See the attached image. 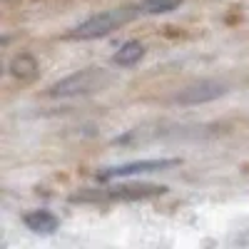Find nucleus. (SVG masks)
Returning <instances> with one entry per match:
<instances>
[{
  "instance_id": "obj_1",
  "label": "nucleus",
  "mask_w": 249,
  "mask_h": 249,
  "mask_svg": "<svg viewBox=\"0 0 249 249\" xmlns=\"http://www.w3.org/2000/svg\"><path fill=\"white\" fill-rule=\"evenodd\" d=\"M140 13H142V8H112V10H105V13H97V15L88 18V20H82L80 25H75L70 37H77V40L105 37L112 30L127 25L130 20H135Z\"/></svg>"
},
{
  "instance_id": "obj_3",
  "label": "nucleus",
  "mask_w": 249,
  "mask_h": 249,
  "mask_svg": "<svg viewBox=\"0 0 249 249\" xmlns=\"http://www.w3.org/2000/svg\"><path fill=\"white\" fill-rule=\"evenodd\" d=\"M182 160L177 157H157V160H135L127 164H117V167H107L100 172V179H122V177H135V175H147V172H167L177 167Z\"/></svg>"
},
{
  "instance_id": "obj_2",
  "label": "nucleus",
  "mask_w": 249,
  "mask_h": 249,
  "mask_svg": "<svg viewBox=\"0 0 249 249\" xmlns=\"http://www.w3.org/2000/svg\"><path fill=\"white\" fill-rule=\"evenodd\" d=\"M110 77L102 72V70H82V72H75L65 80L55 82L50 88V95L53 97H72V95H88V92H95L105 85Z\"/></svg>"
},
{
  "instance_id": "obj_6",
  "label": "nucleus",
  "mask_w": 249,
  "mask_h": 249,
  "mask_svg": "<svg viewBox=\"0 0 249 249\" xmlns=\"http://www.w3.org/2000/svg\"><path fill=\"white\" fill-rule=\"evenodd\" d=\"M142 57H144V45L140 43V40H127V43L115 53L112 62L120 65V68H132V65H137Z\"/></svg>"
},
{
  "instance_id": "obj_7",
  "label": "nucleus",
  "mask_w": 249,
  "mask_h": 249,
  "mask_svg": "<svg viewBox=\"0 0 249 249\" xmlns=\"http://www.w3.org/2000/svg\"><path fill=\"white\" fill-rule=\"evenodd\" d=\"M167 187H155V184H127V187H120L115 192V197L120 199H142V197H152V195H162Z\"/></svg>"
},
{
  "instance_id": "obj_8",
  "label": "nucleus",
  "mask_w": 249,
  "mask_h": 249,
  "mask_svg": "<svg viewBox=\"0 0 249 249\" xmlns=\"http://www.w3.org/2000/svg\"><path fill=\"white\" fill-rule=\"evenodd\" d=\"M182 5V0H144L140 5L144 15H164V13H172Z\"/></svg>"
},
{
  "instance_id": "obj_4",
  "label": "nucleus",
  "mask_w": 249,
  "mask_h": 249,
  "mask_svg": "<svg viewBox=\"0 0 249 249\" xmlns=\"http://www.w3.org/2000/svg\"><path fill=\"white\" fill-rule=\"evenodd\" d=\"M227 95V85L219 80H199L195 85L184 88L175 100L182 102V105H204V102H212L217 97Z\"/></svg>"
},
{
  "instance_id": "obj_5",
  "label": "nucleus",
  "mask_w": 249,
  "mask_h": 249,
  "mask_svg": "<svg viewBox=\"0 0 249 249\" xmlns=\"http://www.w3.org/2000/svg\"><path fill=\"white\" fill-rule=\"evenodd\" d=\"M25 227L30 232H35V234H53L55 230H57V217L53 214V212H48V210H35V212H30V214H25Z\"/></svg>"
}]
</instances>
